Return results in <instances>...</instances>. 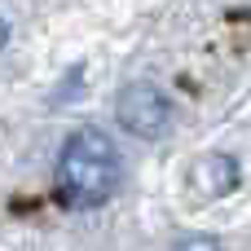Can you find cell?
<instances>
[{
  "mask_svg": "<svg viewBox=\"0 0 251 251\" xmlns=\"http://www.w3.org/2000/svg\"><path fill=\"white\" fill-rule=\"evenodd\" d=\"M124 181V159L101 128H79L57 163V185L71 207H101Z\"/></svg>",
  "mask_w": 251,
  "mask_h": 251,
  "instance_id": "cell-1",
  "label": "cell"
},
{
  "mask_svg": "<svg viewBox=\"0 0 251 251\" xmlns=\"http://www.w3.org/2000/svg\"><path fill=\"white\" fill-rule=\"evenodd\" d=\"M115 119L124 124V132H132V137H141V141H154V137H163L168 124H172V101L159 93V84L132 79V84H124L119 97H115Z\"/></svg>",
  "mask_w": 251,
  "mask_h": 251,
  "instance_id": "cell-2",
  "label": "cell"
},
{
  "mask_svg": "<svg viewBox=\"0 0 251 251\" xmlns=\"http://www.w3.org/2000/svg\"><path fill=\"white\" fill-rule=\"evenodd\" d=\"M194 185H199L207 199L229 194V190L238 185V163H234V159H225V154H207V159L194 168Z\"/></svg>",
  "mask_w": 251,
  "mask_h": 251,
  "instance_id": "cell-3",
  "label": "cell"
},
{
  "mask_svg": "<svg viewBox=\"0 0 251 251\" xmlns=\"http://www.w3.org/2000/svg\"><path fill=\"white\" fill-rule=\"evenodd\" d=\"M4 40H9V22L0 18V49H4Z\"/></svg>",
  "mask_w": 251,
  "mask_h": 251,
  "instance_id": "cell-4",
  "label": "cell"
}]
</instances>
